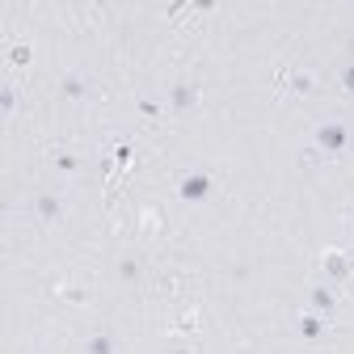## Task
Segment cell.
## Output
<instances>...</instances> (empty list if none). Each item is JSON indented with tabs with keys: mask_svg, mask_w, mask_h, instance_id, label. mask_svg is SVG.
Wrapping results in <instances>:
<instances>
[{
	"mask_svg": "<svg viewBox=\"0 0 354 354\" xmlns=\"http://www.w3.org/2000/svg\"><path fill=\"white\" fill-rule=\"evenodd\" d=\"M313 148H317L325 160H337V156H346V152L354 148V131H350L342 118H329V122H321V127H317Z\"/></svg>",
	"mask_w": 354,
	"mask_h": 354,
	"instance_id": "1",
	"label": "cell"
},
{
	"mask_svg": "<svg viewBox=\"0 0 354 354\" xmlns=\"http://www.w3.org/2000/svg\"><path fill=\"white\" fill-rule=\"evenodd\" d=\"M211 194H215V177L207 169H194V173L177 177V198L182 203H207Z\"/></svg>",
	"mask_w": 354,
	"mask_h": 354,
	"instance_id": "2",
	"label": "cell"
},
{
	"mask_svg": "<svg viewBox=\"0 0 354 354\" xmlns=\"http://www.w3.org/2000/svg\"><path fill=\"white\" fill-rule=\"evenodd\" d=\"M308 313H317V317H333V313H337V287H333V283H317V287H308Z\"/></svg>",
	"mask_w": 354,
	"mask_h": 354,
	"instance_id": "3",
	"label": "cell"
},
{
	"mask_svg": "<svg viewBox=\"0 0 354 354\" xmlns=\"http://www.w3.org/2000/svg\"><path fill=\"white\" fill-rule=\"evenodd\" d=\"M34 215H38V224H59V219H64V198L59 194H38L34 198Z\"/></svg>",
	"mask_w": 354,
	"mask_h": 354,
	"instance_id": "4",
	"label": "cell"
},
{
	"mask_svg": "<svg viewBox=\"0 0 354 354\" xmlns=\"http://www.w3.org/2000/svg\"><path fill=\"white\" fill-rule=\"evenodd\" d=\"M295 329H299V337H304V342H325V333H329V317L304 313V317L295 321Z\"/></svg>",
	"mask_w": 354,
	"mask_h": 354,
	"instance_id": "5",
	"label": "cell"
},
{
	"mask_svg": "<svg viewBox=\"0 0 354 354\" xmlns=\"http://www.w3.org/2000/svg\"><path fill=\"white\" fill-rule=\"evenodd\" d=\"M321 266H325L329 283H342V279H350V257H346V253H337V249H329Z\"/></svg>",
	"mask_w": 354,
	"mask_h": 354,
	"instance_id": "6",
	"label": "cell"
},
{
	"mask_svg": "<svg viewBox=\"0 0 354 354\" xmlns=\"http://www.w3.org/2000/svg\"><path fill=\"white\" fill-rule=\"evenodd\" d=\"M59 93H64L68 102H80V97H88V76H80V72H68V76L59 80Z\"/></svg>",
	"mask_w": 354,
	"mask_h": 354,
	"instance_id": "7",
	"label": "cell"
},
{
	"mask_svg": "<svg viewBox=\"0 0 354 354\" xmlns=\"http://www.w3.org/2000/svg\"><path fill=\"white\" fill-rule=\"evenodd\" d=\"M169 102H173V110H177V114H182V110H190V106L198 102V88H194V84H173Z\"/></svg>",
	"mask_w": 354,
	"mask_h": 354,
	"instance_id": "8",
	"label": "cell"
},
{
	"mask_svg": "<svg viewBox=\"0 0 354 354\" xmlns=\"http://www.w3.org/2000/svg\"><path fill=\"white\" fill-rule=\"evenodd\" d=\"M84 354H118V342L110 333H93V337H84Z\"/></svg>",
	"mask_w": 354,
	"mask_h": 354,
	"instance_id": "9",
	"label": "cell"
},
{
	"mask_svg": "<svg viewBox=\"0 0 354 354\" xmlns=\"http://www.w3.org/2000/svg\"><path fill=\"white\" fill-rule=\"evenodd\" d=\"M287 84H291V93H313V88H317V72H291L287 76Z\"/></svg>",
	"mask_w": 354,
	"mask_h": 354,
	"instance_id": "10",
	"label": "cell"
},
{
	"mask_svg": "<svg viewBox=\"0 0 354 354\" xmlns=\"http://www.w3.org/2000/svg\"><path fill=\"white\" fill-rule=\"evenodd\" d=\"M30 59H34V47H30V42H13V47H9V64L13 68H30Z\"/></svg>",
	"mask_w": 354,
	"mask_h": 354,
	"instance_id": "11",
	"label": "cell"
},
{
	"mask_svg": "<svg viewBox=\"0 0 354 354\" xmlns=\"http://www.w3.org/2000/svg\"><path fill=\"white\" fill-rule=\"evenodd\" d=\"M13 110H17V88H13V84H5V93H0V114L13 118Z\"/></svg>",
	"mask_w": 354,
	"mask_h": 354,
	"instance_id": "12",
	"label": "cell"
},
{
	"mask_svg": "<svg viewBox=\"0 0 354 354\" xmlns=\"http://www.w3.org/2000/svg\"><path fill=\"white\" fill-rule=\"evenodd\" d=\"M51 160H55V169H59V173H80V160H76L72 152H55Z\"/></svg>",
	"mask_w": 354,
	"mask_h": 354,
	"instance_id": "13",
	"label": "cell"
},
{
	"mask_svg": "<svg viewBox=\"0 0 354 354\" xmlns=\"http://www.w3.org/2000/svg\"><path fill=\"white\" fill-rule=\"evenodd\" d=\"M118 279H122V283H136V279H140V261H136V257H127V261L118 266Z\"/></svg>",
	"mask_w": 354,
	"mask_h": 354,
	"instance_id": "14",
	"label": "cell"
},
{
	"mask_svg": "<svg viewBox=\"0 0 354 354\" xmlns=\"http://www.w3.org/2000/svg\"><path fill=\"white\" fill-rule=\"evenodd\" d=\"M337 84H342V93H346V97H354V64H346V68L337 72Z\"/></svg>",
	"mask_w": 354,
	"mask_h": 354,
	"instance_id": "15",
	"label": "cell"
},
{
	"mask_svg": "<svg viewBox=\"0 0 354 354\" xmlns=\"http://www.w3.org/2000/svg\"><path fill=\"white\" fill-rule=\"evenodd\" d=\"M59 295H64V299H72V304H88V291H84V287H64Z\"/></svg>",
	"mask_w": 354,
	"mask_h": 354,
	"instance_id": "16",
	"label": "cell"
},
{
	"mask_svg": "<svg viewBox=\"0 0 354 354\" xmlns=\"http://www.w3.org/2000/svg\"><path fill=\"white\" fill-rule=\"evenodd\" d=\"M140 114H144V118H156V114H160V106H156L152 97H144V102H140Z\"/></svg>",
	"mask_w": 354,
	"mask_h": 354,
	"instance_id": "17",
	"label": "cell"
},
{
	"mask_svg": "<svg viewBox=\"0 0 354 354\" xmlns=\"http://www.w3.org/2000/svg\"><path fill=\"white\" fill-rule=\"evenodd\" d=\"M173 354H190V350H173Z\"/></svg>",
	"mask_w": 354,
	"mask_h": 354,
	"instance_id": "18",
	"label": "cell"
},
{
	"mask_svg": "<svg viewBox=\"0 0 354 354\" xmlns=\"http://www.w3.org/2000/svg\"><path fill=\"white\" fill-rule=\"evenodd\" d=\"M350 274H354V257H350Z\"/></svg>",
	"mask_w": 354,
	"mask_h": 354,
	"instance_id": "19",
	"label": "cell"
}]
</instances>
